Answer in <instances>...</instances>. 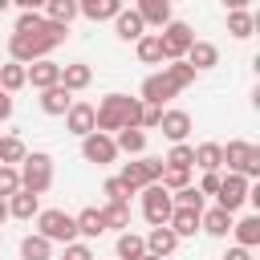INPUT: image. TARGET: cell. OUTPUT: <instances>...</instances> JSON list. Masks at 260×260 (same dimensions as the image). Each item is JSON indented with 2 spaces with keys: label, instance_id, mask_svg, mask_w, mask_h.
<instances>
[{
  "label": "cell",
  "instance_id": "obj_1",
  "mask_svg": "<svg viewBox=\"0 0 260 260\" xmlns=\"http://www.w3.org/2000/svg\"><path fill=\"white\" fill-rule=\"evenodd\" d=\"M69 37V28L65 24H53V20H45V28L41 32H32V37H20V32H12L8 37V57L16 61V65H32V61H45L61 41Z\"/></svg>",
  "mask_w": 260,
  "mask_h": 260
},
{
  "label": "cell",
  "instance_id": "obj_2",
  "mask_svg": "<svg viewBox=\"0 0 260 260\" xmlns=\"http://www.w3.org/2000/svg\"><path fill=\"white\" fill-rule=\"evenodd\" d=\"M142 118V102L130 93H106L102 106H93V130L110 134V130H138Z\"/></svg>",
  "mask_w": 260,
  "mask_h": 260
},
{
  "label": "cell",
  "instance_id": "obj_3",
  "mask_svg": "<svg viewBox=\"0 0 260 260\" xmlns=\"http://www.w3.org/2000/svg\"><path fill=\"white\" fill-rule=\"evenodd\" d=\"M195 81V69L187 65V61H171V65H162V73H150L146 81H142V106H158L162 110V102H171L179 89H187Z\"/></svg>",
  "mask_w": 260,
  "mask_h": 260
},
{
  "label": "cell",
  "instance_id": "obj_4",
  "mask_svg": "<svg viewBox=\"0 0 260 260\" xmlns=\"http://www.w3.org/2000/svg\"><path fill=\"white\" fill-rule=\"evenodd\" d=\"M20 191H28V195H45L49 187H53V158L49 154H28L24 162H20Z\"/></svg>",
  "mask_w": 260,
  "mask_h": 260
},
{
  "label": "cell",
  "instance_id": "obj_5",
  "mask_svg": "<svg viewBox=\"0 0 260 260\" xmlns=\"http://www.w3.org/2000/svg\"><path fill=\"white\" fill-rule=\"evenodd\" d=\"M37 236H45L49 244H73L77 240V223H73L69 211L49 207V211H37Z\"/></svg>",
  "mask_w": 260,
  "mask_h": 260
},
{
  "label": "cell",
  "instance_id": "obj_6",
  "mask_svg": "<svg viewBox=\"0 0 260 260\" xmlns=\"http://www.w3.org/2000/svg\"><path fill=\"white\" fill-rule=\"evenodd\" d=\"M223 162L232 167V175H240V179H256V175H260V146L236 138V142L223 146Z\"/></svg>",
  "mask_w": 260,
  "mask_h": 260
},
{
  "label": "cell",
  "instance_id": "obj_7",
  "mask_svg": "<svg viewBox=\"0 0 260 260\" xmlns=\"http://www.w3.org/2000/svg\"><path fill=\"white\" fill-rule=\"evenodd\" d=\"M158 45H162V61H183V57H187V49L195 45V32H191V24L171 20V24L158 32Z\"/></svg>",
  "mask_w": 260,
  "mask_h": 260
},
{
  "label": "cell",
  "instance_id": "obj_8",
  "mask_svg": "<svg viewBox=\"0 0 260 260\" xmlns=\"http://www.w3.org/2000/svg\"><path fill=\"white\" fill-rule=\"evenodd\" d=\"M171 211H175V203H171V195L158 187V183H150V187H142V215L154 223V228H167V219H171Z\"/></svg>",
  "mask_w": 260,
  "mask_h": 260
},
{
  "label": "cell",
  "instance_id": "obj_9",
  "mask_svg": "<svg viewBox=\"0 0 260 260\" xmlns=\"http://www.w3.org/2000/svg\"><path fill=\"white\" fill-rule=\"evenodd\" d=\"M81 158L85 162H98V167H106V162H114L118 158V146H114V138L110 134H85L81 138Z\"/></svg>",
  "mask_w": 260,
  "mask_h": 260
},
{
  "label": "cell",
  "instance_id": "obj_10",
  "mask_svg": "<svg viewBox=\"0 0 260 260\" xmlns=\"http://www.w3.org/2000/svg\"><path fill=\"white\" fill-rule=\"evenodd\" d=\"M248 179H240V175H228V179H219V191H215V199H219V207L223 211H236V207H244V199H248Z\"/></svg>",
  "mask_w": 260,
  "mask_h": 260
},
{
  "label": "cell",
  "instance_id": "obj_11",
  "mask_svg": "<svg viewBox=\"0 0 260 260\" xmlns=\"http://www.w3.org/2000/svg\"><path fill=\"white\" fill-rule=\"evenodd\" d=\"M24 77H28V85H37V89H53V85H61V65L57 61H32L28 69H24Z\"/></svg>",
  "mask_w": 260,
  "mask_h": 260
},
{
  "label": "cell",
  "instance_id": "obj_12",
  "mask_svg": "<svg viewBox=\"0 0 260 260\" xmlns=\"http://www.w3.org/2000/svg\"><path fill=\"white\" fill-rule=\"evenodd\" d=\"M158 130H162V134L179 146V142H187V134H191V114H187V110H162Z\"/></svg>",
  "mask_w": 260,
  "mask_h": 260
},
{
  "label": "cell",
  "instance_id": "obj_13",
  "mask_svg": "<svg viewBox=\"0 0 260 260\" xmlns=\"http://www.w3.org/2000/svg\"><path fill=\"white\" fill-rule=\"evenodd\" d=\"M65 130L77 134V138L93 134V106H89V102H73L69 114H65Z\"/></svg>",
  "mask_w": 260,
  "mask_h": 260
},
{
  "label": "cell",
  "instance_id": "obj_14",
  "mask_svg": "<svg viewBox=\"0 0 260 260\" xmlns=\"http://www.w3.org/2000/svg\"><path fill=\"white\" fill-rule=\"evenodd\" d=\"M69 106H73V93H69L65 85L41 89V110H45V114H53V118H65V114H69Z\"/></svg>",
  "mask_w": 260,
  "mask_h": 260
},
{
  "label": "cell",
  "instance_id": "obj_15",
  "mask_svg": "<svg viewBox=\"0 0 260 260\" xmlns=\"http://www.w3.org/2000/svg\"><path fill=\"white\" fill-rule=\"evenodd\" d=\"M134 12H138L142 24H158V28L171 24V0H142Z\"/></svg>",
  "mask_w": 260,
  "mask_h": 260
},
{
  "label": "cell",
  "instance_id": "obj_16",
  "mask_svg": "<svg viewBox=\"0 0 260 260\" xmlns=\"http://www.w3.org/2000/svg\"><path fill=\"white\" fill-rule=\"evenodd\" d=\"M183 61H187V65L199 73V69H211V65H219V49H215L211 41H195V45L187 49V57H183Z\"/></svg>",
  "mask_w": 260,
  "mask_h": 260
},
{
  "label": "cell",
  "instance_id": "obj_17",
  "mask_svg": "<svg viewBox=\"0 0 260 260\" xmlns=\"http://www.w3.org/2000/svg\"><path fill=\"white\" fill-rule=\"evenodd\" d=\"M142 244H146V252L150 256H171L175 252V244H179V236L171 232V228H150V236H142Z\"/></svg>",
  "mask_w": 260,
  "mask_h": 260
},
{
  "label": "cell",
  "instance_id": "obj_18",
  "mask_svg": "<svg viewBox=\"0 0 260 260\" xmlns=\"http://www.w3.org/2000/svg\"><path fill=\"white\" fill-rule=\"evenodd\" d=\"M114 28H118V37H122V41H142V37H146V24L138 20V12H134V8H122V12L114 16Z\"/></svg>",
  "mask_w": 260,
  "mask_h": 260
},
{
  "label": "cell",
  "instance_id": "obj_19",
  "mask_svg": "<svg viewBox=\"0 0 260 260\" xmlns=\"http://www.w3.org/2000/svg\"><path fill=\"white\" fill-rule=\"evenodd\" d=\"M93 81V69L85 65V61H73V65H65L61 69V85L69 89V93H77V89H85Z\"/></svg>",
  "mask_w": 260,
  "mask_h": 260
},
{
  "label": "cell",
  "instance_id": "obj_20",
  "mask_svg": "<svg viewBox=\"0 0 260 260\" xmlns=\"http://www.w3.org/2000/svg\"><path fill=\"white\" fill-rule=\"evenodd\" d=\"M199 215H203V211L175 207V211H171V219H167V228H171L175 236H195V232H199Z\"/></svg>",
  "mask_w": 260,
  "mask_h": 260
},
{
  "label": "cell",
  "instance_id": "obj_21",
  "mask_svg": "<svg viewBox=\"0 0 260 260\" xmlns=\"http://www.w3.org/2000/svg\"><path fill=\"white\" fill-rule=\"evenodd\" d=\"M232 223H236V219H232V211H223V207H211V211L199 215V228H203L207 236H228Z\"/></svg>",
  "mask_w": 260,
  "mask_h": 260
},
{
  "label": "cell",
  "instance_id": "obj_22",
  "mask_svg": "<svg viewBox=\"0 0 260 260\" xmlns=\"http://www.w3.org/2000/svg\"><path fill=\"white\" fill-rule=\"evenodd\" d=\"M77 12H81L85 20H114V16L122 12V4H118V0H85V4H77Z\"/></svg>",
  "mask_w": 260,
  "mask_h": 260
},
{
  "label": "cell",
  "instance_id": "obj_23",
  "mask_svg": "<svg viewBox=\"0 0 260 260\" xmlns=\"http://www.w3.org/2000/svg\"><path fill=\"white\" fill-rule=\"evenodd\" d=\"M73 223H77V236H85V240H93V236H102V232H106V219H102V211H98V207L77 211V215H73Z\"/></svg>",
  "mask_w": 260,
  "mask_h": 260
},
{
  "label": "cell",
  "instance_id": "obj_24",
  "mask_svg": "<svg viewBox=\"0 0 260 260\" xmlns=\"http://www.w3.org/2000/svg\"><path fill=\"white\" fill-rule=\"evenodd\" d=\"M28 158V146L20 142V134H4L0 138V167H16Z\"/></svg>",
  "mask_w": 260,
  "mask_h": 260
},
{
  "label": "cell",
  "instance_id": "obj_25",
  "mask_svg": "<svg viewBox=\"0 0 260 260\" xmlns=\"http://www.w3.org/2000/svg\"><path fill=\"white\" fill-rule=\"evenodd\" d=\"M195 167H203V175L219 171V167H223V146H219V142H203V146H195Z\"/></svg>",
  "mask_w": 260,
  "mask_h": 260
},
{
  "label": "cell",
  "instance_id": "obj_26",
  "mask_svg": "<svg viewBox=\"0 0 260 260\" xmlns=\"http://www.w3.org/2000/svg\"><path fill=\"white\" fill-rule=\"evenodd\" d=\"M118 183L126 187V195H134V191L150 187V179H146V167H142V158H138V162H126V167H122V175H118Z\"/></svg>",
  "mask_w": 260,
  "mask_h": 260
},
{
  "label": "cell",
  "instance_id": "obj_27",
  "mask_svg": "<svg viewBox=\"0 0 260 260\" xmlns=\"http://www.w3.org/2000/svg\"><path fill=\"white\" fill-rule=\"evenodd\" d=\"M232 232H236V244L252 252V248L260 244V215H248V219H240V223H232Z\"/></svg>",
  "mask_w": 260,
  "mask_h": 260
},
{
  "label": "cell",
  "instance_id": "obj_28",
  "mask_svg": "<svg viewBox=\"0 0 260 260\" xmlns=\"http://www.w3.org/2000/svg\"><path fill=\"white\" fill-rule=\"evenodd\" d=\"M8 203V215H16V219H32L37 211H41V203H37V195H28V191H16L12 199H4Z\"/></svg>",
  "mask_w": 260,
  "mask_h": 260
},
{
  "label": "cell",
  "instance_id": "obj_29",
  "mask_svg": "<svg viewBox=\"0 0 260 260\" xmlns=\"http://www.w3.org/2000/svg\"><path fill=\"white\" fill-rule=\"evenodd\" d=\"M28 85V77H24V65H16V61H8V65H0V89L12 98L16 89H24Z\"/></svg>",
  "mask_w": 260,
  "mask_h": 260
},
{
  "label": "cell",
  "instance_id": "obj_30",
  "mask_svg": "<svg viewBox=\"0 0 260 260\" xmlns=\"http://www.w3.org/2000/svg\"><path fill=\"white\" fill-rule=\"evenodd\" d=\"M41 16H45V20H53V24H65V28H69V20L77 16V4H73V0H49Z\"/></svg>",
  "mask_w": 260,
  "mask_h": 260
},
{
  "label": "cell",
  "instance_id": "obj_31",
  "mask_svg": "<svg viewBox=\"0 0 260 260\" xmlns=\"http://www.w3.org/2000/svg\"><path fill=\"white\" fill-rule=\"evenodd\" d=\"M53 256V244L45 236H24L20 240V260H49Z\"/></svg>",
  "mask_w": 260,
  "mask_h": 260
},
{
  "label": "cell",
  "instance_id": "obj_32",
  "mask_svg": "<svg viewBox=\"0 0 260 260\" xmlns=\"http://www.w3.org/2000/svg\"><path fill=\"white\" fill-rule=\"evenodd\" d=\"M252 28H256V16H252V12H244V8H236V12H228V32H232L236 41H244V37H252Z\"/></svg>",
  "mask_w": 260,
  "mask_h": 260
},
{
  "label": "cell",
  "instance_id": "obj_33",
  "mask_svg": "<svg viewBox=\"0 0 260 260\" xmlns=\"http://www.w3.org/2000/svg\"><path fill=\"white\" fill-rule=\"evenodd\" d=\"M134 49H138V61H146V65H162V45H158V32H146L142 41H134Z\"/></svg>",
  "mask_w": 260,
  "mask_h": 260
},
{
  "label": "cell",
  "instance_id": "obj_34",
  "mask_svg": "<svg viewBox=\"0 0 260 260\" xmlns=\"http://www.w3.org/2000/svg\"><path fill=\"white\" fill-rule=\"evenodd\" d=\"M146 256V244H142V236H134V232H122L118 236V260H142Z\"/></svg>",
  "mask_w": 260,
  "mask_h": 260
},
{
  "label": "cell",
  "instance_id": "obj_35",
  "mask_svg": "<svg viewBox=\"0 0 260 260\" xmlns=\"http://www.w3.org/2000/svg\"><path fill=\"white\" fill-rule=\"evenodd\" d=\"M171 171H191L195 167V146H187V142H179V146H171V154L162 158Z\"/></svg>",
  "mask_w": 260,
  "mask_h": 260
},
{
  "label": "cell",
  "instance_id": "obj_36",
  "mask_svg": "<svg viewBox=\"0 0 260 260\" xmlns=\"http://www.w3.org/2000/svg\"><path fill=\"white\" fill-rule=\"evenodd\" d=\"M102 219H106V232L110 228H126L130 232V203H106L102 207Z\"/></svg>",
  "mask_w": 260,
  "mask_h": 260
},
{
  "label": "cell",
  "instance_id": "obj_37",
  "mask_svg": "<svg viewBox=\"0 0 260 260\" xmlns=\"http://www.w3.org/2000/svg\"><path fill=\"white\" fill-rule=\"evenodd\" d=\"M114 146L126 150V154H142V150H146V134H142V130H118Z\"/></svg>",
  "mask_w": 260,
  "mask_h": 260
},
{
  "label": "cell",
  "instance_id": "obj_38",
  "mask_svg": "<svg viewBox=\"0 0 260 260\" xmlns=\"http://www.w3.org/2000/svg\"><path fill=\"white\" fill-rule=\"evenodd\" d=\"M158 187L171 195V191H183V187H191V171H162V179H158Z\"/></svg>",
  "mask_w": 260,
  "mask_h": 260
},
{
  "label": "cell",
  "instance_id": "obj_39",
  "mask_svg": "<svg viewBox=\"0 0 260 260\" xmlns=\"http://www.w3.org/2000/svg\"><path fill=\"white\" fill-rule=\"evenodd\" d=\"M41 28H45V16H41V12H20L12 32H20V37H32V32H41Z\"/></svg>",
  "mask_w": 260,
  "mask_h": 260
},
{
  "label": "cell",
  "instance_id": "obj_40",
  "mask_svg": "<svg viewBox=\"0 0 260 260\" xmlns=\"http://www.w3.org/2000/svg\"><path fill=\"white\" fill-rule=\"evenodd\" d=\"M171 203H175V207L203 211V195H199V187H183V191H175V195H171Z\"/></svg>",
  "mask_w": 260,
  "mask_h": 260
},
{
  "label": "cell",
  "instance_id": "obj_41",
  "mask_svg": "<svg viewBox=\"0 0 260 260\" xmlns=\"http://www.w3.org/2000/svg\"><path fill=\"white\" fill-rule=\"evenodd\" d=\"M20 191V175H16V167H0V199H12Z\"/></svg>",
  "mask_w": 260,
  "mask_h": 260
},
{
  "label": "cell",
  "instance_id": "obj_42",
  "mask_svg": "<svg viewBox=\"0 0 260 260\" xmlns=\"http://www.w3.org/2000/svg\"><path fill=\"white\" fill-rule=\"evenodd\" d=\"M158 122H162V110H158V106H142V118H138V130L146 134V130H154Z\"/></svg>",
  "mask_w": 260,
  "mask_h": 260
},
{
  "label": "cell",
  "instance_id": "obj_43",
  "mask_svg": "<svg viewBox=\"0 0 260 260\" xmlns=\"http://www.w3.org/2000/svg\"><path fill=\"white\" fill-rule=\"evenodd\" d=\"M102 191H106V199H110V203H126V199H130V195H126V187H122L118 179H106V187H102Z\"/></svg>",
  "mask_w": 260,
  "mask_h": 260
},
{
  "label": "cell",
  "instance_id": "obj_44",
  "mask_svg": "<svg viewBox=\"0 0 260 260\" xmlns=\"http://www.w3.org/2000/svg\"><path fill=\"white\" fill-rule=\"evenodd\" d=\"M65 260H93V252H89V244H65Z\"/></svg>",
  "mask_w": 260,
  "mask_h": 260
},
{
  "label": "cell",
  "instance_id": "obj_45",
  "mask_svg": "<svg viewBox=\"0 0 260 260\" xmlns=\"http://www.w3.org/2000/svg\"><path fill=\"white\" fill-rule=\"evenodd\" d=\"M142 167H146V179H150V183H158V179H162V171H167V162H162V158H142Z\"/></svg>",
  "mask_w": 260,
  "mask_h": 260
},
{
  "label": "cell",
  "instance_id": "obj_46",
  "mask_svg": "<svg viewBox=\"0 0 260 260\" xmlns=\"http://www.w3.org/2000/svg\"><path fill=\"white\" fill-rule=\"evenodd\" d=\"M219 179H223L219 171H211V175H203V183H199V195H215V191H219Z\"/></svg>",
  "mask_w": 260,
  "mask_h": 260
},
{
  "label": "cell",
  "instance_id": "obj_47",
  "mask_svg": "<svg viewBox=\"0 0 260 260\" xmlns=\"http://www.w3.org/2000/svg\"><path fill=\"white\" fill-rule=\"evenodd\" d=\"M223 260H252V252L236 244V248H228V252H223Z\"/></svg>",
  "mask_w": 260,
  "mask_h": 260
},
{
  "label": "cell",
  "instance_id": "obj_48",
  "mask_svg": "<svg viewBox=\"0 0 260 260\" xmlns=\"http://www.w3.org/2000/svg\"><path fill=\"white\" fill-rule=\"evenodd\" d=\"M8 118H12V98L0 89V122H8Z\"/></svg>",
  "mask_w": 260,
  "mask_h": 260
},
{
  "label": "cell",
  "instance_id": "obj_49",
  "mask_svg": "<svg viewBox=\"0 0 260 260\" xmlns=\"http://www.w3.org/2000/svg\"><path fill=\"white\" fill-rule=\"evenodd\" d=\"M4 219H8V203L0 199V223H4Z\"/></svg>",
  "mask_w": 260,
  "mask_h": 260
},
{
  "label": "cell",
  "instance_id": "obj_50",
  "mask_svg": "<svg viewBox=\"0 0 260 260\" xmlns=\"http://www.w3.org/2000/svg\"><path fill=\"white\" fill-rule=\"evenodd\" d=\"M4 8H8V0H0V12H4Z\"/></svg>",
  "mask_w": 260,
  "mask_h": 260
},
{
  "label": "cell",
  "instance_id": "obj_51",
  "mask_svg": "<svg viewBox=\"0 0 260 260\" xmlns=\"http://www.w3.org/2000/svg\"><path fill=\"white\" fill-rule=\"evenodd\" d=\"M142 260H158V256H150V252H146V256H142Z\"/></svg>",
  "mask_w": 260,
  "mask_h": 260
}]
</instances>
